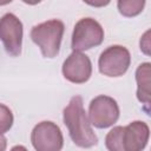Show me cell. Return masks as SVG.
<instances>
[{"mask_svg": "<svg viewBox=\"0 0 151 151\" xmlns=\"http://www.w3.org/2000/svg\"><path fill=\"white\" fill-rule=\"evenodd\" d=\"M63 76L73 84H84L92 76V63L81 52H72L63 63Z\"/></svg>", "mask_w": 151, "mask_h": 151, "instance_id": "9c48e42d", "label": "cell"}, {"mask_svg": "<svg viewBox=\"0 0 151 151\" xmlns=\"http://www.w3.org/2000/svg\"><path fill=\"white\" fill-rule=\"evenodd\" d=\"M65 25L59 19H51L32 27L31 39L40 48L45 58H55L59 54Z\"/></svg>", "mask_w": 151, "mask_h": 151, "instance_id": "3957f363", "label": "cell"}, {"mask_svg": "<svg viewBox=\"0 0 151 151\" xmlns=\"http://www.w3.org/2000/svg\"><path fill=\"white\" fill-rule=\"evenodd\" d=\"M150 31H146L144 33V35L140 38V51H143V53H145L146 55H150Z\"/></svg>", "mask_w": 151, "mask_h": 151, "instance_id": "4fadbf2b", "label": "cell"}, {"mask_svg": "<svg viewBox=\"0 0 151 151\" xmlns=\"http://www.w3.org/2000/svg\"><path fill=\"white\" fill-rule=\"evenodd\" d=\"M149 137V125L142 120H133L126 126L111 129L105 137V146L109 151H143Z\"/></svg>", "mask_w": 151, "mask_h": 151, "instance_id": "7a4b0ae2", "label": "cell"}, {"mask_svg": "<svg viewBox=\"0 0 151 151\" xmlns=\"http://www.w3.org/2000/svg\"><path fill=\"white\" fill-rule=\"evenodd\" d=\"M104 40V28L93 18H81L73 28L71 47L73 52H81L99 46Z\"/></svg>", "mask_w": 151, "mask_h": 151, "instance_id": "277c9868", "label": "cell"}, {"mask_svg": "<svg viewBox=\"0 0 151 151\" xmlns=\"http://www.w3.org/2000/svg\"><path fill=\"white\" fill-rule=\"evenodd\" d=\"M7 147V139L4 134H0V151H6Z\"/></svg>", "mask_w": 151, "mask_h": 151, "instance_id": "5bb4252c", "label": "cell"}, {"mask_svg": "<svg viewBox=\"0 0 151 151\" xmlns=\"http://www.w3.org/2000/svg\"><path fill=\"white\" fill-rule=\"evenodd\" d=\"M31 143L35 151H61L64 146L63 132L55 123L44 120L33 127Z\"/></svg>", "mask_w": 151, "mask_h": 151, "instance_id": "52a82bcc", "label": "cell"}, {"mask_svg": "<svg viewBox=\"0 0 151 151\" xmlns=\"http://www.w3.org/2000/svg\"><path fill=\"white\" fill-rule=\"evenodd\" d=\"M150 63L140 64L136 70V81H137V99L145 104L150 105Z\"/></svg>", "mask_w": 151, "mask_h": 151, "instance_id": "30bf717a", "label": "cell"}, {"mask_svg": "<svg viewBox=\"0 0 151 151\" xmlns=\"http://www.w3.org/2000/svg\"><path fill=\"white\" fill-rule=\"evenodd\" d=\"M1 106H2V104H0V112H1Z\"/></svg>", "mask_w": 151, "mask_h": 151, "instance_id": "2e32d148", "label": "cell"}, {"mask_svg": "<svg viewBox=\"0 0 151 151\" xmlns=\"http://www.w3.org/2000/svg\"><path fill=\"white\" fill-rule=\"evenodd\" d=\"M131 64L130 51L122 45H112L105 48L98 59L99 72L106 77H122Z\"/></svg>", "mask_w": 151, "mask_h": 151, "instance_id": "5b68a950", "label": "cell"}, {"mask_svg": "<svg viewBox=\"0 0 151 151\" xmlns=\"http://www.w3.org/2000/svg\"><path fill=\"white\" fill-rule=\"evenodd\" d=\"M145 6L144 0H119L117 2L118 11L126 18H132L143 12Z\"/></svg>", "mask_w": 151, "mask_h": 151, "instance_id": "8fae6325", "label": "cell"}, {"mask_svg": "<svg viewBox=\"0 0 151 151\" xmlns=\"http://www.w3.org/2000/svg\"><path fill=\"white\" fill-rule=\"evenodd\" d=\"M24 26L21 20L13 13H5L0 18V40L6 52L12 57L21 53Z\"/></svg>", "mask_w": 151, "mask_h": 151, "instance_id": "ba28073f", "label": "cell"}, {"mask_svg": "<svg viewBox=\"0 0 151 151\" xmlns=\"http://www.w3.org/2000/svg\"><path fill=\"white\" fill-rule=\"evenodd\" d=\"M119 106L116 99L100 94L93 98L88 105V122L97 129H106L117 123L119 118Z\"/></svg>", "mask_w": 151, "mask_h": 151, "instance_id": "8992f818", "label": "cell"}, {"mask_svg": "<svg viewBox=\"0 0 151 151\" xmlns=\"http://www.w3.org/2000/svg\"><path fill=\"white\" fill-rule=\"evenodd\" d=\"M14 123V117L8 106L2 104L1 106V112H0V134L6 133L7 131L11 130Z\"/></svg>", "mask_w": 151, "mask_h": 151, "instance_id": "7c38bea8", "label": "cell"}, {"mask_svg": "<svg viewBox=\"0 0 151 151\" xmlns=\"http://www.w3.org/2000/svg\"><path fill=\"white\" fill-rule=\"evenodd\" d=\"M83 104L80 96L72 97L63 111V120L72 142L79 147L88 149L98 144V137L91 127Z\"/></svg>", "mask_w": 151, "mask_h": 151, "instance_id": "6da1fadb", "label": "cell"}, {"mask_svg": "<svg viewBox=\"0 0 151 151\" xmlns=\"http://www.w3.org/2000/svg\"><path fill=\"white\" fill-rule=\"evenodd\" d=\"M9 151H28L24 145H15V146H13Z\"/></svg>", "mask_w": 151, "mask_h": 151, "instance_id": "9a60e30c", "label": "cell"}]
</instances>
